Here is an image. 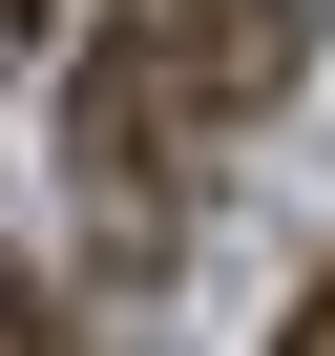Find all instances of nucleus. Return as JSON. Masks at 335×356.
<instances>
[{
	"instance_id": "f257e3e1",
	"label": "nucleus",
	"mask_w": 335,
	"mask_h": 356,
	"mask_svg": "<svg viewBox=\"0 0 335 356\" xmlns=\"http://www.w3.org/2000/svg\"><path fill=\"white\" fill-rule=\"evenodd\" d=\"M126 42L168 63V105H189V126H231V105H272V84H293V0H147Z\"/></svg>"
},
{
	"instance_id": "f03ea898",
	"label": "nucleus",
	"mask_w": 335,
	"mask_h": 356,
	"mask_svg": "<svg viewBox=\"0 0 335 356\" xmlns=\"http://www.w3.org/2000/svg\"><path fill=\"white\" fill-rule=\"evenodd\" d=\"M0 356H63V314H42V293H22V273H0Z\"/></svg>"
},
{
	"instance_id": "7ed1b4c3",
	"label": "nucleus",
	"mask_w": 335,
	"mask_h": 356,
	"mask_svg": "<svg viewBox=\"0 0 335 356\" xmlns=\"http://www.w3.org/2000/svg\"><path fill=\"white\" fill-rule=\"evenodd\" d=\"M272 356H335V273H314V293H293V314H272Z\"/></svg>"
},
{
	"instance_id": "20e7f679",
	"label": "nucleus",
	"mask_w": 335,
	"mask_h": 356,
	"mask_svg": "<svg viewBox=\"0 0 335 356\" xmlns=\"http://www.w3.org/2000/svg\"><path fill=\"white\" fill-rule=\"evenodd\" d=\"M22 22H42V0H0V42H22Z\"/></svg>"
}]
</instances>
